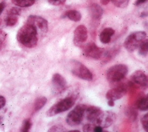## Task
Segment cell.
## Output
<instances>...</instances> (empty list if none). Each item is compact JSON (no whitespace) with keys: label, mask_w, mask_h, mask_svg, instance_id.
<instances>
[{"label":"cell","mask_w":148,"mask_h":132,"mask_svg":"<svg viewBox=\"0 0 148 132\" xmlns=\"http://www.w3.org/2000/svg\"><path fill=\"white\" fill-rule=\"evenodd\" d=\"M11 1L17 7L25 8L29 7L34 5L35 0H11Z\"/></svg>","instance_id":"21"},{"label":"cell","mask_w":148,"mask_h":132,"mask_svg":"<svg viewBox=\"0 0 148 132\" xmlns=\"http://www.w3.org/2000/svg\"><path fill=\"white\" fill-rule=\"evenodd\" d=\"M131 81L142 89L147 88V77L145 73L142 70H136L131 75Z\"/></svg>","instance_id":"13"},{"label":"cell","mask_w":148,"mask_h":132,"mask_svg":"<svg viewBox=\"0 0 148 132\" xmlns=\"http://www.w3.org/2000/svg\"><path fill=\"white\" fill-rule=\"evenodd\" d=\"M7 13L12 14H14V15H16L19 16L20 15V14H21V10L19 8L13 7V8L10 9Z\"/></svg>","instance_id":"31"},{"label":"cell","mask_w":148,"mask_h":132,"mask_svg":"<svg viewBox=\"0 0 148 132\" xmlns=\"http://www.w3.org/2000/svg\"><path fill=\"white\" fill-rule=\"evenodd\" d=\"M52 85L54 93L60 94L66 89L67 82L62 75L59 73H55L52 78Z\"/></svg>","instance_id":"11"},{"label":"cell","mask_w":148,"mask_h":132,"mask_svg":"<svg viewBox=\"0 0 148 132\" xmlns=\"http://www.w3.org/2000/svg\"><path fill=\"white\" fill-rule=\"evenodd\" d=\"M108 104L110 107H113L115 106V102L113 100H108Z\"/></svg>","instance_id":"37"},{"label":"cell","mask_w":148,"mask_h":132,"mask_svg":"<svg viewBox=\"0 0 148 132\" xmlns=\"http://www.w3.org/2000/svg\"><path fill=\"white\" fill-rule=\"evenodd\" d=\"M6 104V99L3 96H0V110L3 109Z\"/></svg>","instance_id":"32"},{"label":"cell","mask_w":148,"mask_h":132,"mask_svg":"<svg viewBox=\"0 0 148 132\" xmlns=\"http://www.w3.org/2000/svg\"><path fill=\"white\" fill-rule=\"evenodd\" d=\"M87 106L84 104L77 105L71 110L66 117V122L68 125L73 127L80 124L85 116V111Z\"/></svg>","instance_id":"5"},{"label":"cell","mask_w":148,"mask_h":132,"mask_svg":"<svg viewBox=\"0 0 148 132\" xmlns=\"http://www.w3.org/2000/svg\"><path fill=\"white\" fill-rule=\"evenodd\" d=\"M146 32L139 31H135L129 34L124 41V47L128 51L132 53L135 51L142 43L146 39Z\"/></svg>","instance_id":"3"},{"label":"cell","mask_w":148,"mask_h":132,"mask_svg":"<svg viewBox=\"0 0 148 132\" xmlns=\"http://www.w3.org/2000/svg\"><path fill=\"white\" fill-rule=\"evenodd\" d=\"M102 111V110L101 108L97 106L87 107L85 111V116L89 122L94 124Z\"/></svg>","instance_id":"14"},{"label":"cell","mask_w":148,"mask_h":132,"mask_svg":"<svg viewBox=\"0 0 148 132\" xmlns=\"http://www.w3.org/2000/svg\"><path fill=\"white\" fill-rule=\"evenodd\" d=\"M110 1H111V0H100V2H101V3L102 5L106 6V5H107Z\"/></svg>","instance_id":"36"},{"label":"cell","mask_w":148,"mask_h":132,"mask_svg":"<svg viewBox=\"0 0 148 132\" xmlns=\"http://www.w3.org/2000/svg\"><path fill=\"white\" fill-rule=\"evenodd\" d=\"M138 53L140 55L144 57H146L148 53V40L146 39L145 41H143L140 46L138 47Z\"/></svg>","instance_id":"24"},{"label":"cell","mask_w":148,"mask_h":132,"mask_svg":"<svg viewBox=\"0 0 148 132\" xmlns=\"http://www.w3.org/2000/svg\"><path fill=\"white\" fill-rule=\"evenodd\" d=\"M66 131V130L61 125H55L51 127L50 129L48 130V131Z\"/></svg>","instance_id":"28"},{"label":"cell","mask_w":148,"mask_h":132,"mask_svg":"<svg viewBox=\"0 0 148 132\" xmlns=\"http://www.w3.org/2000/svg\"><path fill=\"white\" fill-rule=\"evenodd\" d=\"M119 51V49L118 47H114L112 49H110L108 51H105L104 53V54L103 55V57L101 60L105 63L109 62L110 60L114 59L115 57L118 54Z\"/></svg>","instance_id":"18"},{"label":"cell","mask_w":148,"mask_h":132,"mask_svg":"<svg viewBox=\"0 0 148 132\" xmlns=\"http://www.w3.org/2000/svg\"><path fill=\"white\" fill-rule=\"evenodd\" d=\"M47 99L44 96L40 97L37 98L34 103V109L35 111H38L41 110L47 103Z\"/></svg>","instance_id":"22"},{"label":"cell","mask_w":148,"mask_h":132,"mask_svg":"<svg viewBox=\"0 0 148 132\" xmlns=\"http://www.w3.org/2000/svg\"><path fill=\"white\" fill-rule=\"evenodd\" d=\"M2 123V118L0 117V124H1Z\"/></svg>","instance_id":"38"},{"label":"cell","mask_w":148,"mask_h":132,"mask_svg":"<svg viewBox=\"0 0 148 132\" xmlns=\"http://www.w3.org/2000/svg\"><path fill=\"white\" fill-rule=\"evenodd\" d=\"M105 50L98 47L94 43H89L83 47V53L88 57L95 60H101Z\"/></svg>","instance_id":"7"},{"label":"cell","mask_w":148,"mask_h":132,"mask_svg":"<svg viewBox=\"0 0 148 132\" xmlns=\"http://www.w3.org/2000/svg\"><path fill=\"white\" fill-rule=\"evenodd\" d=\"M114 34L115 30L113 28L110 27L104 28L99 35V39L101 42L105 44H108Z\"/></svg>","instance_id":"16"},{"label":"cell","mask_w":148,"mask_h":132,"mask_svg":"<svg viewBox=\"0 0 148 132\" xmlns=\"http://www.w3.org/2000/svg\"><path fill=\"white\" fill-rule=\"evenodd\" d=\"M95 126V124H86L83 127L84 131H94V128Z\"/></svg>","instance_id":"30"},{"label":"cell","mask_w":148,"mask_h":132,"mask_svg":"<svg viewBox=\"0 0 148 132\" xmlns=\"http://www.w3.org/2000/svg\"><path fill=\"white\" fill-rule=\"evenodd\" d=\"M89 14L93 21L97 22L102 17L103 11L102 8L97 4H92L89 8Z\"/></svg>","instance_id":"15"},{"label":"cell","mask_w":148,"mask_h":132,"mask_svg":"<svg viewBox=\"0 0 148 132\" xmlns=\"http://www.w3.org/2000/svg\"><path fill=\"white\" fill-rule=\"evenodd\" d=\"M4 21L7 27H13L15 26L18 21V15L7 13Z\"/></svg>","instance_id":"20"},{"label":"cell","mask_w":148,"mask_h":132,"mask_svg":"<svg viewBox=\"0 0 148 132\" xmlns=\"http://www.w3.org/2000/svg\"><path fill=\"white\" fill-rule=\"evenodd\" d=\"M32 126V123L30 119H25L23 122L21 131L23 132L29 131Z\"/></svg>","instance_id":"26"},{"label":"cell","mask_w":148,"mask_h":132,"mask_svg":"<svg viewBox=\"0 0 148 132\" xmlns=\"http://www.w3.org/2000/svg\"><path fill=\"white\" fill-rule=\"evenodd\" d=\"M27 23L34 26L41 34H46L48 31V21L41 16L31 15L27 19Z\"/></svg>","instance_id":"8"},{"label":"cell","mask_w":148,"mask_h":132,"mask_svg":"<svg viewBox=\"0 0 148 132\" xmlns=\"http://www.w3.org/2000/svg\"><path fill=\"white\" fill-rule=\"evenodd\" d=\"M116 120L115 113L111 111H102L94 123L102 128H108L112 125Z\"/></svg>","instance_id":"9"},{"label":"cell","mask_w":148,"mask_h":132,"mask_svg":"<svg viewBox=\"0 0 148 132\" xmlns=\"http://www.w3.org/2000/svg\"><path fill=\"white\" fill-rule=\"evenodd\" d=\"M66 0H48V1L49 4H51L52 6H61L64 4Z\"/></svg>","instance_id":"29"},{"label":"cell","mask_w":148,"mask_h":132,"mask_svg":"<svg viewBox=\"0 0 148 132\" xmlns=\"http://www.w3.org/2000/svg\"><path fill=\"white\" fill-rule=\"evenodd\" d=\"M146 1H147V0H136L135 3V6H140V5H141V4L145 3Z\"/></svg>","instance_id":"35"},{"label":"cell","mask_w":148,"mask_h":132,"mask_svg":"<svg viewBox=\"0 0 148 132\" xmlns=\"http://www.w3.org/2000/svg\"><path fill=\"white\" fill-rule=\"evenodd\" d=\"M71 68L72 74L75 76L86 81H91L93 79V75L90 70L79 61L72 60Z\"/></svg>","instance_id":"6"},{"label":"cell","mask_w":148,"mask_h":132,"mask_svg":"<svg viewBox=\"0 0 148 132\" xmlns=\"http://www.w3.org/2000/svg\"><path fill=\"white\" fill-rule=\"evenodd\" d=\"M136 108L140 111H147L148 109L147 97L146 95H140L135 103Z\"/></svg>","instance_id":"17"},{"label":"cell","mask_w":148,"mask_h":132,"mask_svg":"<svg viewBox=\"0 0 148 132\" xmlns=\"http://www.w3.org/2000/svg\"><path fill=\"white\" fill-rule=\"evenodd\" d=\"M38 32L36 28L31 24L26 23L18 31L16 39L25 47L32 48L38 43Z\"/></svg>","instance_id":"1"},{"label":"cell","mask_w":148,"mask_h":132,"mask_svg":"<svg viewBox=\"0 0 148 132\" xmlns=\"http://www.w3.org/2000/svg\"><path fill=\"white\" fill-rule=\"evenodd\" d=\"M88 39V30L85 26L80 25L78 26L73 33V42L77 46H81Z\"/></svg>","instance_id":"12"},{"label":"cell","mask_w":148,"mask_h":132,"mask_svg":"<svg viewBox=\"0 0 148 132\" xmlns=\"http://www.w3.org/2000/svg\"><path fill=\"white\" fill-rule=\"evenodd\" d=\"M103 131V128L95 124L94 128V131L95 132H101Z\"/></svg>","instance_id":"34"},{"label":"cell","mask_w":148,"mask_h":132,"mask_svg":"<svg viewBox=\"0 0 148 132\" xmlns=\"http://www.w3.org/2000/svg\"><path fill=\"white\" fill-rule=\"evenodd\" d=\"M110 1H112L116 7L120 8H124L128 6L129 0H111Z\"/></svg>","instance_id":"25"},{"label":"cell","mask_w":148,"mask_h":132,"mask_svg":"<svg viewBox=\"0 0 148 132\" xmlns=\"http://www.w3.org/2000/svg\"><path fill=\"white\" fill-rule=\"evenodd\" d=\"M141 124L142 125L143 128L146 131H148V126H147V123H148V115L147 113H146L145 115H143L141 119H140Z\"/></svg>","instance_id":"27"},{"label":"cell","mask_w":148,"mask_h":132,"mask_svg":"<svg viewBox=\"0 0 148 132\" xmlns=\"http://www.w3.org/2000/svg\"><path fill=\"white\" fill-rule=\"evenodd\" d=\"M77 96L75 94L68 96L57 103L53 104L47 112V115L48 117H52L62 112H65L73 107L75 103Z\"/></svg>","instance_id":"2"},{"label":"cell","mask_w":148,"mask_h":132,"mask_svg":"<svg viewBox=\"0 0 148 132\" xmlns=\"http://www.w3.org/2000/svg\"><path fill=\"white\" fill-rule=\"evenodd\" d=\"M65 16L74 22H78L82 18L81 14L79 11L73 10L66 11L65 14Z\"/></svg>","instance_id":"19"},{"label":"cell","mask_w":148,"mask_h":132,"mask_svg":"<svg viewBox=\"0 0 148 132\" xmlns=\"http://www.w3.org/2000/svg\"><path fill=\"white\" fill-rule=\"evenodd\" d=\"M5 7H6V4L5 2L3 1L1 3H0V16H1L2 12H3L5 8Z\"/></svg>","instance_id":"33"},{"label":"cell","mask_w":148,"mask_h":132,"mask_svg":"<svg viewBox=\"0 0 148 132\" xmlns=\"http://www.w3.org/2000/svg\"><path fill=\"white\" fill-rule=\"evenodd\" d=\"M127 91V86L125 84H119L109 90L106 94V98L108 100L116 101L121 99L126 95Z\"/></svg>","instance_id":"10"},{"label":"cell","mask_w":148,"mask_h":132,"mask_svg":"<svg viewBox=\"0 0 148 132\" xmlns=\"http://www.w3.org/2000/svg\"><path fill=\"white\" fill-rule=\"evenodd\" d=\"M126 115L129 119L132 122H135L138 117V111L135 107H129L126 110Z\"/></svg>","instance_id":"23"},{"label":"cell","mask_w":148,"mask_h":132,"mask_svg":"<svg viewBox=\"0 0 148 132\" xmlns=\"http://www.w3.org/2000/svg\"><path fill=\"white\" fill-rule=\"evenodd\" d=\"M128 73L127 66L116 64L110 67L106 72V78L110 83H117L125 79Z\"/></svg>","instance_id":"4"}]
</instances>
